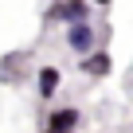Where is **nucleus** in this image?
Returning <instances> with one entry per match:
<instances>
[{
	"instance_id": "5",
	"label": "nucleus",
	"mask_w": 133,
	"mask_h": 133,
	"mask_svg": "<svg viewBox=\"0 0 133 133\" xmlns=\"http://www.w3.org/2000/svg\"><path fill=\"white\" fill-rule=\"evenodd\" d=\"M59 86H63V71L59 66H39V75H35V90H39V98L43 102H51L55 94H59Z\"/></svg>"
},
{
	"instance_id": "3",
	"label": "nucleus",
	"mask_w": 133,
	"mask_h": 133,
	"mask_svg": "<svg viewBox=\"0 0 133 133\" xmlns=\"http://www.w3.org/2000/svg\"><path fill=\"white\" fill-rule=\"evenodd\" d=\"M78 121H82L78 106H59V110H51V114L43 117V129H51V133H75Z\"/></svg>"
},
{
	"instance_id": "8",
	"label": "nucleus",
	"mask_w": 133,
	"mask_h": 133,
	"mask_svg": "<svg viewBox=\"0 0 133 133\" xmlns=\"http://www.w3.org/2000/svg\"><path fill=\"white\" fill-rule=\"evenodd\" d=\"M39 133H51V129H39Z\"/></svg>"
},
{
	"instance_id": "4",
	"label": "nucleus",
	"mask_w": 133,
	"mask_h": 133,
	"mask_svg": "<svg viewBox=\"0 0 133 133\" xmlns=\"http://www.w3.org/2000/svg\"><path fill=\"white\" fill-rule=\"evenodd\" d=\"M78 71L86 75V78H106L110 71H114V59H110V51H86L82 59H78Z\"/></svg>"
},
{
	"instance_id": "7",
	"label": "nucleus",
	"mask_w": 133,
	"mask_h": 133,
	"mask_svg": "<svg viewBox=\"0 0 133 133\" xmlns=\"http://www.w3.org/2000/svg\"><path fill=\"white\" fill-rule=\"evenodd\" d=\"M129 71H133V59H129Z\"/></svg>"
},
{
	"instance_id": "1",
	"label": "nucleus",
	"mask_w": 133,
	"mask_h": 133,
	"mask_svg": "<svg viewBox=\"0 0 133 133\" xmlns=\"http://www.w3.org/2000/svg\"><path fill=\"white\" fill-rule=\"evenodd\" d=\"M66 31H63V39H66V47H71L78 59L86 55V51H94L98 47V28L90 24V20H78V24H63Z\"/></svg>"
},
{
	"instance_id": "2",
	"label": "nucleus",
	"mask_w": 133,
	"mask_h": 133,
	"mask_svg": "<svg viewBox=\"0 0 133 133\" xmlns=\"http://www.w3.org/2000/svg\"><path fill=\"white\" fill-rule=\"evenodd\" d=\"M90 20V0H55L47 8V28L51 24H78Z\"/></svg>"
},
{
	"instance_id": "6",
	"label": "nucleus",
	"mask_w": 133,
	"mask_h": 133,
	"mask_svg": "<svg viewBox=\"0 0 133 133\" xmlns=\"http://www.w3.org/2000/svg\"><path fill=\"white\" fill-rule=\"evenodd\" d=\"M90 4H98V8H110V0H90Z\"/></svg>"
}]
</instances>
